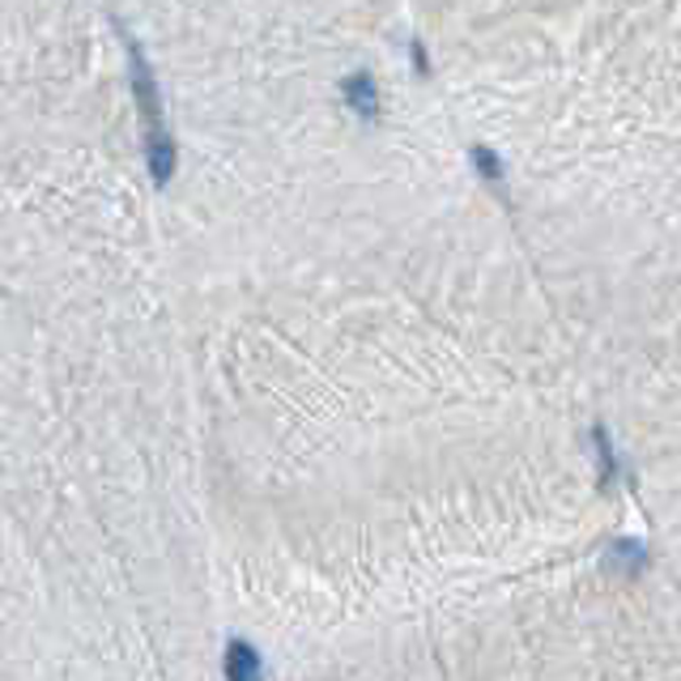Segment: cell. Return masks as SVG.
I'll list each match as a JSON object with an SVG mask.
<instances>
[{
	"label": "cell",
	"mask_w": 681,
	"mask_h": 681,
	"mask_svg": "<svg viewBox=\"0 0 681 681\" xmlns=\"http://www.w3.org/2000/svg\"><path fill=\"white\" fill-rule=\"evenodd\" d=\"M124 48H128V69H133V95L141 107V120H146V162H149V179L158 188L171 184L175 175V141L166 133V115H162V95H158V77L149 69L146 51L133 35H124Z\"/></svg>",
	"instance_id": "6da1fadb"
},
{
	"label": "cell",
	"mask_w": 681,
	"mask_h": 681,
	"mask_svg": "<svg viewBox=\"0 0 681 681\" xmlns=\"http://www.w3.org/2000/svg\"><path fill=\"white\" fill-rule=\"evenodd\" d=\"M222 678L226 681H264V656L247 643V639H231L222 652Z\"/></svg>",
	"instance_id": "7a4b0ae2"
},
{
	"label": "cell",
	"mask_w": 681,
	"mask_h": 681,
	"mask_svg": "<svg viewBox=\"0 0 681 681\" xmlns=\"http://www.w3.org/2000/svg\"><path fill=\"white\" fill-rule=\"evenodd\" d=\"M340 98H345V107H349L354 115L380 120V86H375L371 73H349L345 86H340Z\"/></svg>",
	"instance_id": "3957f363"
},
{
	"label": "cell",
	"mask_w": 681,
	"mask_h": 681,
	"mask_svg": "<svg viewBox=\"0 0 681 681\" xmlns=\"http://www.w3.org/2000/svg\"><path fill=\"white\" fill-rule=\"evenodd\" d=\"M609 562L622 567V571H643V567H647V545H643V541H618V545L609 549Z\"/></svg>",
	"instance_id": "277c9868"
},
{
	"label": "cell",
	"mask_w": 681,
	"mask_h": 681,
	"mask_svg": "<svg viewBox=\"0 0 681 681\" xmlns=\"http://www.w3.org/2000/svg\"><path fill=\"white\" fill-rule=\"evenodd\" d=\"M469 162L478 166V175L486 179L490 188H503V158H498L494 149H486V146H473V149H469Z\"/></svg>",
	"instance_id": "5b68a950"
}]
</instances>
